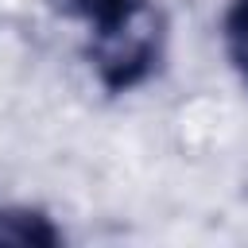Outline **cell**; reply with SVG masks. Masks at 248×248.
Here are the masks:
<instances>
[{
	"label": "cell",
	"instance_id": "cell-1",
	"mask_svg": "<svg viewBox=\"0 0 248 248\" xmlns=\"http://www.w3.org/2000/svg\"><path fill=\"white\" fill-rule=\"evenodd\" d=\"M159 50H163V16L151 0H140L116 19L93 27V39H89L93 70L112 93L140 85L155 70Z\"/></svg>",
	"mask_w": 248,
	"mask_h": 248
},
{
	"label": "cell",
	"instance_id": "cell-2",
	"mask_svg": "<svg viewBox=\"0 0 248 248\" xmlns=\"http://www.w3.org/2000/svg\"><path fill=\"white\" fill-rule=\"evenodd\" d=\"M58 229L35 209H0V244H58Z\"/></svg>",
	"mask_w": 248,
	"mask_h": 248
},
{
	"label": "cell",
	"instance_id": "cell-3",
	"mask_svg": "<svg viewBox=\"0 0 248 248\" xmlns=\"http://www.w3.org/2000/svg\"><path fill=\"white\" fill-rule=\"evenodd\" d=\"M225 50L232 70L248 85V0H232L225 12Z\"/></svg>",
	"mask_w": 248,
	"mask_h": 248
},
{
	"label": "cell",
	"instance_id": "cell-4",
	"mask_svg": "<svg viewBox=\"0 0 248 248\" xmlns=\"http://www.w3.org/2000/svg\"><path fill=\"white\" fill-rule=\"evenodd\" d=\"M70 16H81L89 27H101V23H108V19H116L120 12H128L132 4H140V0H58Z\"/></svg>",
	"mask_w": 248,
	"mask_h": 248
}]
</instances>
